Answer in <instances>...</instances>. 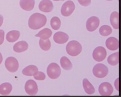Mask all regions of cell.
Masks as SVG:
<instances>
[{
	"label": "cell",
	"instance_id": "obj_27",
	"mask_svg": "<svg viewBox=\"0 0 121 97\" xmlns=\"http://www.w3.org/2000/svg\"><path fill=\"white\" fill-rule=\"evenodd\" d=\"M34 78L37 80H44L45 79V74L40 71H37L33 75Z\"/></svg>",
	"mask_w": 121,
	"mask_h": 97
},
{
	"label": "cell",
	"instance_id": "obj_24",
	"mask_svg": "<svg viewBox=\"0 0 121 97\" xmlns=\"http://www.w3.org/2000/svg\"><path fill=\"white\" fill-rule=\"evenodd\" d=\"M100 34L104 37L108 36L112 32V29L110 26L107 25H104L99 29Z\"/></svg>",
	"mask_w": 121,
	"mask_h": 97
},
{
	"label": "cell",
	"instance_id": "obj_7",
	"mask_svg": "<svg viewBox=\"0 0 121 97\" xmlns=\"http://www.w3.org/2000/svg\"><path fill=\"white\" fill-rule=\"evenodd\" d=\"M75 8V5L71 0H68L62 5L60 12L61 15L64 16H69L71 15Z\"/></svg>",
	"mask_w": 121,
	"mask_h": 97
},
{
	"label": "cell",
	"instance_id": "obj_16",
	"mask_svg": "<svg viewBox=\"0 0 121 97\" xmlns=\"http://www.w3.org/2000/svg\"><path fill=\"white\" fill-rule=\"evenodd\" d=\"M28 47L27 43L25 41H21L16 43L13 46V50L16 52H22L26 51Z\"/></svg>",
	"mask_w": 121,
	"mask_h": 97
},
{
	"label": "cell",
	"instance_id": "obj_29",
	"mask_svg": "<svg viewBox=\"0 0 121 97\" xmlns=\"http://www.w3.org/2000/svg\"><path fill=\"white\" fill-rule=\"evenodd\" d=\"M79 3L84 7L89 6L91 4V0H78Z\"/></svg>",
	"mask_w": 121,
	"mask_h": 97
},
{
	"label": "cell",
	"instance_id": "obj_26",
	"mask_svg": "<svg viewBox=\"0 0 121 97\" xmlns=\"http://www.w3.org/2000/svg\"><path fill=\"white\" fill-rule=\"evenodd\" d=\"M39 44L40 48L44 51H48L51 48V42L49 39L46 40L40 39Z\"/></svg>",
	"mask_w": 121,
	"mask_h": 97
},
{
	"label": "cell",
	"instance_id": "obj_20",
	"mask_svg": "<svg viewBox=\"0 0 121 97\" xmlns=\"http://www.w3.org/2000/svg\"><path fill=\"white\" fill-rule=\"evenodd\" d=\"M52 35V30L49 28H44L40 30L37 34L35 35V37H39L41 39L46 40L50 38Z\"/></svg>",
	"mask_w": 121,
	"mask_h": 97
},
{
	"label": "cell",
	"instance_id": "obj_13",
	"mask_svg": "<svg viewBox=\"0 0 121 97\" xmlns=\"http://www.w3.org/2000/svg\"><path fill=\"white\" fill-rule=\"evenodd\" d=\"M105 45L107 49L111 51H115L119 48V42L118 39L114 37H108L105 41Z\"/></svg>",
	"mask_w": 121,
	"mask_h": 97
},
{
	"label": "cell",
	"instance_id": "obj_33",
	"mask_svg": "<svg viewBox=\"0 0 121 97\" xmlns=\"http://www.w3.org/2000/svg\"><path fill=\"white\" fill-rule=\"evenodd\" d=\"M54 1H59V0H53Z\"/></svg>",
	"mask_w": 121,
	"mask_h": 97
},
{
	"label": "cell",
	"instance_id": "obj_6",
	"mask_svg": "<svg viewBox=\"0 0 121 97\" xmlns=\"http://www.w3.org/2000/svg\"><path fill=\"white\" fill-rule=\"evenodd\" d=\"M5 66L6 69L10 72H16L19 67L17 60L13 57H9L5 61Z\"/></svg>",
	"mask_w": 121,
	"mask_h": 97
},
{
	"label": "cell",
	"instance_id": "obj_9",
	"mask_svg": "<svg viewBox=\"0 0 121 97\" xmlns=\"http://www.w3.org/2000/svg\"><path fill=\"white\" fill-rule=\"evenodd\" d=\"M26 93L29 95H35L38 92V87L36 82L33 80L26 81L25 85Z\"/></svg>",
	"mask_w": 121,
	"mask_h": 97
},
{
	"label": "cell",
	"instance_id": "obj_12",
	"mask_svg": "<svg viewBox=\"0 0 121 97\" xmlns=\"http://www.w3.org/2000/svg\"><path fill=\"white\" fill-rule=\"evenodd\" d=\"M53 38L55 43L59 44H63L68 41L69 36L65 32L58 31L54 34Z\"/></svg>",
	"mask_w": 121,
	"mask_h": 97
},
{
	"label": "cell",
	"instance_id": "obj_3",
	"mask_svg": "<svg viewBox=\"0 0 121 97\" xmlns=\"http://www.w3.org/2000/svg\"><path fill=\"white\" fill-rule=\"evenodd\" d=\"M93 73L96 77L102 78L107 75L108 68L105 65L102 63H98L93 67Z\"/></svg>",
	"mask_w": 121,
	"mask_h": 97
},
{
	"label": "cell",
	"instance_id": "obj_28",
	"mask_svg": "<svg viewBox=\"0 0 121 97\" xmlns=\"http://www.w3.org/2000/svg\"><path fill=\"white\" fill-rule=\"evenodd\" d=\"M114 85L116 90L119 92L121 90V82H120V80L119 78H117L115 80V81H114Z\"/></svg>",
	"mask_w": 121,
	"mask_h": 97
},
{
	"label": "cell",
	"instance_id": "obj_21",
	"mask_svg": "<svg viewBox=\"0 0 121 97\" xmlns=\"http://www.w3.org/2000/svg\"><path fill=\"white\" fill-rule=\"evenodd\" d=\"M12 86L9 82H4L0 85V94L2 95H8L11 91Z\"/></svg>",
	"mask_w": 121,
	"mask_h": 97
},
{
	"label": "cell",
	"instance_id": "obj_2",
	"mask_svg": "<svg viewBox=\"0 0 121 97\" xmlns=\"http://www.w3.org/2000/svg\"><path fill=\"white\" fill-rule=\"evenodd\" d=\"M82 50L80 43L76 40L69 41L67 45L66 50L67 53L71 56H76L79 54Z\"/></svg>",
	"mask_w": 121,
	"mask_h": 97
},
{
	"label": "cell",
	"instance_id": "obj_25",
	"mask_svg": "<svg viewBox=\"0 0 121 97\" xmlns=\"http://www.w3.org/2000/svg\"><path fill=\"white\" fill-rule=\"evenodd\" d=\"M51 27L54 30H58L60 28L61 22L59 18L57 16H54L52 18L50 22Z\"/></svg>",
	"mask_w": 121,
	"mask_h": 97
},
{
	"label": "cell",
	"instance_id": "obj_23",
	"mask_svg": "<svg viewBox=\"0 0 121 97\" xmlns=\"http://www.w3.org/2000/svg\"><path fill=\"white\" fill-rule=\"evenodd\" d=\"M61 67L66 70H69L72 67V64L70 60L65 56H62L60 60Z\"/></svg>",
	"mask_w": 121,
	"mask_h": 97
},
{
	"label": "cell",
	"instance_id": "obj_30",
	"mask_svg": "<svg viewBox=\"0 0 121 97\" xmlns=\"http://www.w3.org/2000/svg\"><path fill=\"white\" fill-rule=\"evenodd\" d=\"M4 31L2 30H0V45H1L4 42Z\"/></svg>",
	"mask_w": 121,
	"mask_h": 97
},
{
	"label": "cell",
	"instance_id": "obj_18",
	"mask_svg": "<svg viewBox=\"0 0 121 97\" xmlns=\"http://www.w3.org/2000/svg\"><path fill=\"white\" fill-rule=\"evenodd\" d=\"M83 87L86 93L88 95H92L95 92V89L92 84L86 78L83 80Z\"/></svg>",
	"mask_w": 121,
	"mask_h": 97
},
{
	"label": "cell",
	"instance_id": "obj_14",
	"mask_svg": "<svg viewBox=\"0 0 121 97\" xmlns=\"http://www.w3.org/2000/svg\"><path fill=\"white\" fill-rule=\"evenodd\" d=\"M35 3V0H20L19 5L23 10L29 11L34 8Z\"/></svg>",
	"mask_w": 121,
	"mask_h": 97
},
{
	"label": "cell",
	"instance_id": "obj_1",
	"mask_svg": "<svg viewBox=\"0 0 121 97\" xmlns=\"http://www.w3.org/2000/svg\"><path fill=\"white\" fill-rule=\"evenodd\" d=\"M47 22L46 17L39 13L32 14L28 20V26L32 30H38L44 26Z\"/></svg>",
	"mask_w": 121,
	"mask_h": 97
},
{
	"label": "cell",
	"instance_id": "obj_31",
	"mask_svg": "<svg viewBox=\"0 0 121 97\" xmlns=\"http://www.w3.org/2000/svg\"><path fill=\"white\" fill-rule=\"evenodd\" d=\"M3 21V17L2 15H0V27L2 25Z\"/></svg>",
	"mask_w": 121,
	"mask_h": 97
},
{
	"label": "cell",
	"instance_id": "obj_4",
	"mask_svg": "<svg viewBox=\"0 0 121 97\" xmlns=\"http://www.w3.org/2000/svg\"><path fill=\"white\" fill-rule=\"evenodd\" d=\"M61 70L59 66L56 63H51L47 68V74L49 78L52 79L58 78L60 75Z\"/></svg>",
	"mask_w": 121,
	"mask_h": 97
},
{
	"label": "cell",
	"instance_id": "obj_11",
	"mask_svg": "<svg viewBox=\"0 0 121 97\" xmlns=\"http://www.w3.org/2000/svg\"><path fill=\"white\" fill-rule=\"evenodd\" d=\"M39 9L43 12H51L53 8V5L50 0H42L39 4Z\"/></svg>",
	"mask_w": 121,
	"mask_h": 97
},
{
	"label": "cell",
	"instance_id": "obj_15",
	"mask_svg": "<svg viewBox=\"0 0 121 97\" xmlns=\"http://www.w3.org/2000/svg\"><path fill=\"white\" fill-rule=\"evenodd\" d=\"M110 21L112 27L116 30L119 29V14L117 11L112 12L110 17Z\"/></svg>",
	"mask_w": 121,
	"mask_h": 97
},
{
	"label": "cell",
	"instance_id": "obj_5",
	"mask_svg": "<svg viewBox=\"0 0 121 97\" xmlns=\"http://www.w3.org/2000/svg\"><path fill=\"white\" fill-rule=\"evenodd\" d=\"M93 58L96 61L100 62L104 60L107 55L105 49L103 46L96 47L93 52Z\"/></svg>",
	"mask_w": 121,
	"mask_h": 97
},
{
	"label": "cell",
	"instance_id": "obj_19",
	"mask_svg": "<svg viewBox=\"0 0 121 97\" xmlns=\"http://www.w3.org/2000/svg\"><path fill=\"white\" fill-rule=\"evenodd\" d=\"M38 68L35 65H30L25 67L22 71V74L26 76H32L34 74L38 71Z\"/></svg>",
	"mask_w": 121,
	"mask_h": 97
},
{
	"label": "cell",
	"instance_id": "obj_32",
	"mask_svg": "<svg viewBox=\"0 0 121 97\" xmlns=\"http://www.w3.org/2000/svg\"><path fill=\"white\" fill-rule=\"evenodd\" d=\"M2 60H3L2 56L1 53L0 52V64L1 63V62H2Z\"/></svg>",
	"mask_w": 121,
	"mask_h": 97
},
{
	"label": "cell",
	"instance_id": "obj_17",
	"mask_svg": "<svg viewBox=\"0 0 121 97\" xmlns=\"http://www.w3.org/2000/svg\"><path fill=\"white\" fill-rule=\"evenodd\" d=\"M20 33L18 30H13L8 32L6 35V39L9 42H14L16 41L19 37Z\"/></svg>",
	"mask_w": 121,
	"mask_h": 97
},
{
	"label": "cell",
	"instance_id": "obj_10",
	"mask_svg": "<svg viewBox=\"0 0 121 97\" xmlns=\"http://www.w3.org/2000/svg\"><path fill=\"white\" fill-rule=\"evenodd\" d=\"M113 91L112 85L108 82H104L100 84L98 88V91L101 96H110Z\"/></svg>",
	"mask_w": 121,
	"mask_h": 97
},
{
	"label": "cell",
	"instance_id": "obj_8",
	"mask_svg": "<svg viewBox=\"0 0 121 97\" xmlns=\"http://www.w3.org/2000/svg\"><path fill=\"white\" fill-rule=\"evenodd\" d=\"M99 24V19L96 16H92L89 17L86 22V29L88 31H94L98 27Z\"/></svg>",
	"mask_w": 121,
	"mask_h": 97
},
{
	"label": "cell",
	"instance_id": "obj_34",
	"mask_svg": "<svg viewBox=\"0 0 121 97\" xmlns=\"http://www.w3.org/2000/svg\"><path fill=\"white\" fill-rule=\"evenodd\" d=\"M108 0V1H111V0Z\"/></svg>",
	"mask_w": 121,
	"mask_h": 97
},
{
	"label": "cell",
	"instance_id": "obj_22",
	"mask_svg": "<svg viewBox=\"0 0 121 97\" xmlns=\"http://www.w3.org/2000/svg\"><path fill=\"white\" fill-rule=\"evenodd\" d=\"M108 63L112 66H115L119 63V53L116 52L109 55L107 58Z\"/></svg>",
	"mask_w": 121,
	"mask_h": 97
}]
</instances>
